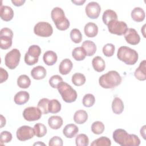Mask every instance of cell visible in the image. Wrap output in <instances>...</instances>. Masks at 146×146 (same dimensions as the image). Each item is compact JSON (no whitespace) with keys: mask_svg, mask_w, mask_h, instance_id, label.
Returning <instances> with one entry per match:
<instances>
[{"mask_svg":"<svg viewBox=\"0 0 146 146\" xmlns=\"http://www.w3.org/2000/svg\"><path fill=\"white\" fill-rule=\"evenodd\" d=\"M25 0H11V2L15 6H21L25 3Z\"/></svg>","mask_w":146,"mask_h":146,"instance_id":"cell-46","label":"cell"},{"mask_svg":"<svg viewBox=\"0 0 146 146\" xmlns=\"http://www.w3.org/2000/svg\"><path fill=\"white\" fill-rule=\"evenodd\" d=\"M91 131L94 134H102L104 131V125L102 121H96L91 125Z\"/></svg>","mask_w":146,"mask_h":146,"instance_id":"cell-36","label":"cell"},{"mask_svg":"<svg viewBox=\"0 0 146 146\" xmlns=\"http://www.w3.org/2000/svg\"><path fill=\"white\" fill-rule=\"evenodd\" d=\"M145 64H146L145 60H143V61H141L139 67L136 69L134 72V75L135 78L141 81H144L146 79Z\"/></svg>","mask_w":146,"mask_h":146,"instance_id":"cell-17","label":"cell"},{"mask_svg":"<svg viewBox=\"0 0 146 146\" xmlns=\"http://www.w3.org/2000/svg\"><path fill=\"white\" fill-rule=\"evenodd\" d=\"M63 144L62 139L59 136H54L50 139L48 145L50 146H62Z\"/></svg>","mask_w":146,"mask_h":146,"instance_id":"cell-44","label":"cell"},{"mask_svg":"<svg viewBox=\"0 0 146 146\" xmlns=\"http://www.w3.org/2000/svg\"><path fill=\"white\" fill-rule=\"evenodd\" d=\"M21 52L17 48H14L7 52L5 57V65L10 70L15 68L19 64Z\"/></svg>","mask_w":146,"mask_h":146,"instance_id":"cell-7","label":"cell"},{"mask_svg":"<svg viewBox=\"0 0 146 146\" xmlns=\"http://www.w3.org/2000/svg\"><path fill=\"white\" fill-rule=\"evenodd\" d=\"M124 38L126 42L132 45H136L140 41V37L136 30L133 28H129L124 34Z\"/></svg>","mask_w":146,"mask_h":146,"instance_id":"cell-14","label":"cell"},{"mask_svg":"<svg viewBox=\"0 0 146 146\" xmlns=\"http://www.w3.org/2000/svg\"><path fill=\"white\" fill-rule=\"evenodd\" d=\"M71 80L72 83L75 86H80L83 85L85 83L86 79L85 76L83 74L77 72V73H75L72 75Z\"/></svg>","mask_w":146,"mask_h":146,"instance_id":"cell-33","label":"cell"},{"mask_svg":"<svg viewBox=\"0 0 146 146\" xmlns=\"http://www.w3.org/2000/svg\"><path fill=\"white\" fill-rule=\"evenodd\" d=\"M34 131L35 135L38 137H42L46 135L47 133V128L42 123H36L34 126Z\"/></svg>","mask_w":146,"mask_h":146,"instance_id":"cell-32","label":"cell"},{"mask_svg":"<svg viewBox=\"0 0 146 146\" xmlns=\"http://www.w3.org/2000/svg\"><path fill=\"white\" fill-rule=\"evenodd\" d=\"M88 119V114L87 112L83 110L76 111L74 115V121L79 124L84 123Z\"/></svg>","mask_w":146,"mask_h":146,"instance_id":"cell-28","label":"cell"},{"mask_svg":"<svg viewBox=\"0 0 146 146\" xmlns=\"http://www.w3.org/2000/svg\"><path fill=\"white\" fill-rule=\"evenodd\" d=\"M56 88L65 102L70 103L76 100L77 98L76 91L67 83L61 82Z\"/></svg>","mask_w":146,"mask_h":146,"instance_id":"cell-5","label":"cell"},{"mask_svg":"<svg viewBox=\"0 0 146 146\" xmlns=\"http://www.w3.org/2000/svg\"><path fill=\"white\" fill-rule=\"evenodd\" d=\"M70 38L73 42L79 43L82 40V34L79 29H73L70 31Z\"/></svg>","mask_w":146,"mask_h":146,"instance_id":"cell-39","label":"cell"},{"mask_svg":"<svg viewBox=\"0 0 146 146\" xmlns=\"http://www.w3.org/2000/svg\"><path fill=\"white\" fill-rule=\"evenodd\" d=\"M31 84V80L26 75H21L17 79V85L21 88H27Z\"/></svg>","mask_w":146,"mask_h":146,"instance_id":"cell-31","label":"cell"},{"mask_svg":"<svg viewBox=\"0 0 146 146\" xmlns=\"http://www.w3.org/2000/svg\"><path fill=\"white\" fill-rule=\"evenodd\" d=\"M115 47L112 43H107L105 44L103 47V53L107 57L112 56L115 52Z\"/></svg>","mask_w":146,"mask_h":146,"instance_id":"cell-41","label":"cell"},{"mask_svg":"<svg viewBox=\"0 0 146 146\" xmlns=\"http://www.w3.org/2000/svg\"><path fill=\"white\" fill-rule=\"evenodd\" d=\"M12 138H13L12 134L9 131H4L1 133L0 141L1 144L9 143L12 140Z\"/></svg>","mask_w":146,"mask_h":146,"instance_id":"cell-42","label":"cell"},{"mask_svg":"<svg viewBox=\"0 0 146 146\" xmlns=\"http://www.w3.org/2000/svg\"><path fill=\"white\" fill-rule=\"evenodd\" d=\"M114 141L121 146H138L140 144V140L135 134H129L121 128L114 131L112 135Z\"/></svg>","mask_w":146,"mask_h":146,"instance_id":"cell-1","label":"cell"},{"mask_svg":"<svg viewBox=\"0 0 146 146\" xmlns=\"http://www.w3.org/2000/svg\"><path fill=\"white\" fill-rule=\"evenodd\" d=\"M73 67L72 62L68 58L63 59L59 66V72L63 75H67L71 71Z\"/></svg>","mask_w":146,"mask_h":146,"instance_id":"cell-20","label":"cell"},{"mask_svg":"<svg viewBox=\"0 0 146 146\" xmlns=\"http://www.w3.org/2000/svg\"><path fill=\"white\" fill-rule=\"evenodd\" d=\"M84 31L87 37L93 38L96 36L98 33V27L93 22H88L85 25Z\"/></svg>","mask_w":146,"mask_h":146,"instance_id":"cell-18","label":"cell"},{"mask_svg":"<svg viewBox=\"0 0 146 146\" xmlns=\"http://www.w3.org/2000/svg\"><path fill=\"white\" fill-rule=\"evenodd\" d=\"M47 72L46 68L42 66H37L34 67L31 71V75L33 79L41 80L45 78Z\"/></svg>","mask_w":146,"mask_h":146,"instance_id":"cell-16","label":"cell"},{"mask_svg":"<svg viewBox=\"0 0 146 146\" xmlns=\"http://www.w3.org/2000/svg\"><path fill=\"white\" fill-rule=\"evenodd\" d=\"M145 127L146 126L144 125L140 129V135L144 140L145 139Z\"/></svg>","mask_w":146,"mask_h":146,"instance_id":"cell-47","label":"cell"},{"mask_svg":"<svg viewBox=\"0 0 146 146\" xmlns=\"http://www.w3.org/2000/svg\"><path fill=\"white\" fill-rule=\"evenodd\" d=\"M58 56L56 54L52 51H47L43 54V60L47 66H52L57 61Z\"/></svg>","mask_w":146,"mask_h":146,"instance_id":"cell-24","label":"cell"},{"mask_svg":"<svg viewBox=\"0 0 146 146\" xmlns=\"http://www.w3.org/2000/svg\"><path fill=\"white\" fill-rule=\"evenodd\" d=\"M145 25H143V26L142 27V29H141V31L142 32V33H143V36H144V38H145L146 36H145Z\"/></svg>","mask_w":146,"mask_h":146,"instance_id":"cell-50","label":"cell"},{"mask_svg":"<svg viewBox=\"0 0 146 146\" xmlns=\"http://www.w3.org/2000/svg\"><path fill=\"white\" fill-rule=\"evenodd\" d=\"M50 100L47 98H42L38 103V106L43 114H47L48 112V103Z\"/></svg>","mask_w":146,"mask_h":146,"instance_id":"cell-38","label":"cell"},{"mask_svg":"<svg viewBox=\"0 0 146 146\" xmlns=\"http://www.w3.org/2000/svg\"><path fill=\"white\" fill-rule=\"evenodd\" d=\"M85 11L88 18L91 19H96L100 15L101 7L100 5L96 2H90L86 5Z\"/></svg>","mask_w":146,"mask_h":146,"instance_id":"cell-13","label":"cell"},{"mask_svg":"<svg viewBox=\"0 0 146 146\" xmlns=\"http://www.w3.org/2000/svg\"><path fill=\"white\" fill-rule=\"evenodd\" d=\"M13 32L9 28L5 27L0 31V47L3 50L9 49L11 47Z\"/></svg>","mask_w":146,"mask_h":146,"instance_id":"cell-8","label":"cell"},{"mask_svg":"<svg viewBox=\"0 0 146 146\" xmlns=\"http://www.w3.org/2000/svg\"><path fill=\"white\" fill-rule=\"evenodd\" d=\"M51 17L58 30L64 31L69 28L70 21L65 17L64 12L62 8L54 7L51 12Z\"/></svg>","mask_w":146,"mask_h":146,"instance_id":"cell-4","label":"cell"},{"mask_svg":"<svg viewBox=\"0 0 146 146\" xmlns=\"http://www.w3.org/2000/svg\"><path fill=\"white\" fill-rule=\"evenodd\" d=\"M75 143L77 146H87L89 144V139L84 133H80L75 138Z\"/></svg>","mask_w":146,"mask_h":146,"instance_id":"cell-37","label":"cell"},{"mask_svg":"<svg viewBox=\"0 0 146 146\" xmlns=\"http://www.w3.org/2000/svg\"><path fill=\"white\" fill-rule=\"evenodd\" d=\"M111 141L110 139L106 136H102L92 141L91 146H110Z\"/></svg>","mask_w":146,"mask_h":146,"instance_id":"cell-35","label":"cell"},{"mask_svg":"<svg viewBox=\"0 0 146 146\" xmlns=\"http://www.w3.org/2000/svg\"><path fill=\"white\" fill-rule=\"evenodd\" d=\"M35 35L41 37L50 36L53 33V29L51 24L47 22H39L34 27Z\"/></svg>","mask_w":146,"mask_h":146,"instance_id":"cell-9","label":"cell"},{"mask_svg":"<svg viewBox=\"0 0 146 146\" xmlns=\"http://www.w3.org/2000/svg\"><path fill=\"white\" fill-rule=\"evenodd\" d=\"M79 131L78 127L74 124H67L63 129V133L67 138H73Z\"/></svg>","mask_w":146,"mask_h":146,"instance_id":"cell-19","label":"cell"},{"mask_svg":"<svg viewBox=\"0 0 146 146\" xmlns=\"http://www.w3.org/2000/svg\"><path fill=\"white\" fill-rule=\"evenodd\" d=\"M1 128H2L3 126L5 125L6 124V119L5 117H3V116L2 115H1Z\"/></svg>","mask_w":146,"mask_h":146,"instance_id":"cell-49","label":"cell"},{"mask_svg":"<svg viewBox=\"0 0 146 146\" xmlns=\"http://www.w3.org/2000/svg\"><path fill=\"white\" fill-rule=\"evenodd\" d=\"M42 112L38 107H29L26 108L23 112L24 119L29 121L39 120L42 116Z\"/></svg>","mask_w":146,"mask_h":146,"instance_id":"cell-11","label":"cell"},{"mask_svg":"<svg viewBox=\"0 0 146 146\" xmlns=\"http://www.w3.org/2000/svg\"><path fill=\"white\" fill-rule=\"evenodd\" d=\"M41 54V49L38 45H32L29 47L25 55V62L29 66L36 64L38 62L39 56Z\"/></svg>","mask_w":146,"mask_h":146,"instance_id":"cell-6","label":"cell"},{"mask_svg":"<svg viewBox=\"0 0 146 146\" xmlns=\"http://www.w3.org/2000/svg\"><path fill=\"white\" fill-rule=\"evenodd\" d=\"M117 58L127 65H133L138 60L137 51L127 46H121L117 52Z\"/></svg>","mask_w":146,"mask_h":146,"instance_id":"cell-3","label":"cell"},{"mask_svg":"<svg viewBox=\"0 0 146 146\" xmlns=\"http://www.w3.org/2000/svg\"><path fill=\"white\" fill-rule=\"evenodd\" d=\"M82 47L84 50L86 55L88 56L94 55L96 51V44L94 42L90 40L84 41L82 44Z\"/></svg>","mask_w":146,"mask_h":146,"instance_id":"cell-22","label":"cell"},{"mask_svg":"<svg viewBox=\"0 0 146 146\" xmlns=\"http://www.w3.org/2000/svg\"><path fill=\"white\" fill-rule=\"evenodd\" d=\"M36 145H38V144H43V145H44V144H43V143H35L34 145H36Z\"/></svg>","mask_w":146,"mask_h":146,"instance_id":"cell-51","label":"cell"},{"mask_svg":"<svg viewBox=\"0 0 146 146\" xmlns=\"http://www.w3.org/2000/svg\"><path fill=\"white\" fill-rule=\"evenodd\" d=\"M124 108V103L122 100L118 97H115L112 103V110L113 112L115 114L119 115L123 112Z\"/></svg>","mask_w":146,"mask_h":146,"instance_id":"cell-26","label":"cell"},{"mask_svg":"<svg viewBox=\"0 0 146 146\" xmlns=\"http://www.w3.org/2000/svg\"><path fill=\"white\" fill-rule=\"evenodd\" d=\"M71 2H72L73 3L75 4L76 5L80 6V5H83V4L86 2V1H85V0H79V1H75V0H73V1H71Z\"/></svg>","mask_w":146,"mask_h":146,"instance_id":"cell-48","label":"cell"},{"mask_svg":"<svg viewBox=\"0 0 146 146\" xmlns=\"http://www.w3.org/2000/svg\"><path fill=\"white\" fill-rule=\"evenodd\" d=\"M132 19L137 22H140L144 20L145 14L144 10L139 7H135L131 11Z\"/></svg>","mask_w":146,"mask_h":146,"instance_id":"cell-23","label":"cell"},{"mask_svg":"<svg viewBox=\"0 0 146 146\" xmlns=\"http://www.w3.org/2000/svg\"><path fill=\"white\" fill-rule=\"evenodd\" d=\"M103 23L108 25V24L113 20H117V15L115 11L112 10L108 9L104 11L102 16Z\"/></svg>","mask_w":146,"mask_h":146,"instance_id":"cell-29","label":"cell"},{"mask_svg":"<svg viewBox=\"0 0 146 146\" xmlns=\"http://www.w3.org/2000/svg\"><path fill=\"white\" fill-rule=\"evenodd\" d=\"M121 77L116 71H110L105 74L102 75L99 79V85L104 88H113L121 82Z\"/></svg>","mask_w":146,"mask_h":146,"instance_id":"cell-2","label":"cell"},{"mask_svg":"<svg viewBox=\"0 0 146 146\" xmlns=\"http://www.w3.org/2000/svg\"><path fill=\"white\" fill-rule=\"evenodd\" d=\"M30 98V95L28 92L21 91L17 92L14 98V102L18 105H22L26 103Z\"/></svg>","mask_w":146,"mask_h":146,"instance_id":"cell-21","label":"cell"},{"mask_svg":"<svg viewBox=\"0 0 146 146\" xmlns=\"http://www.w3.org/2000/svg\"><path fill=\"white\" fill-rule=\"evenodd\" d=\"M63 119L59 116H52L48 120V124L51 129H58L63 125Z\"/></svg>","mask_w":146,"mask_h":146,"instance_id":"cell-27","label":"cell"},{"mask_svg":"<svg viewBox=\"0 0 146 146\" xmlns=\"http://www.w3.org/2000/svg\"><path fill=\"white\" fill-rule=\"evenodd\" d=\"M0 15L1 19L6 22L11 21L14 17V11L12 8L8 6H3L1 4Z\"/></svg>","mask_w":146,"mask_h":146,"instance_id":"cell-15","label":"cell"},{"mask_svg":"<svg viewBox=\"0 0 146 146\" xmlns=\"http://www.w3.org/2000/svg\"><path fill=\"white\" fill-rule=\"evenodd\" d=\"M17 139L20 141L31 139L35 135L34 129L28 125H23L18 128L16 132Z\"/></svg>","mask_w":146,"mask_h":146,"instance_id":"cell-12","label":"cell"},{"mask_svg":"<svg viewBox=\"0 0 146 146\" xmlns=\"http://www.w3.org/2000/svg\"><path fill=\"white\" fill-rule=\"evenodd\" d=\"M95 102V98L92 94H87L83 96L82 103L84 107H91L94 104Z\"/></svg>","mask_w":146,"mask_h":146,"instance_id":"cell-40","label":"cell"},{"mask_svg":"<svg viewBox=\"0 0 146 146\" xmlns=\"http://www.w3.org/2000/svg\"><path fill=\"white\" fill-rule=\"evenodd\" d=\"M108 31L110 33L117 35H124L128 29V26L123 21L117 20L111 21L107 25Z\"/></svg>","mask_w":146,"mask_h":146,"instance_id":"cell-10","label":"cell"},{"mask_svg":"<svg viewBox=\"0 0 146 146\" xmlns=\"http://www.w3.org/2000/svg\"><path fill=\"white\" fill-rule=\"evenodd\" d=\"M72 56L75 60L81 61L84 60L87 55L83 47H77L72 50Z\"/></svg>","mask_w":146,"mask_h":146,"instance_id":"cell-30","label":"cell"},{"mask_svg":"<svg viewBox=\"0 0 146 146\" xmlns=\"http://www.w3.org/2000/svg\"><path fill=\"white\" fill-rule=\"evenodd\" d=\"M92 64L94 70L98 72L103 71L106 67V63L104 59L99 56L94 58L92 61Z\"/></svg>","mask_w":146,"mask_h":146,"instance_id":"cell-25","label":"cell"},{"mask_svg":"<svg viewBox=\"0 0 146 146\" xmlns=\"http://www.w3.org/2000/svg\"><path fill=\"white\" fill-rule=\"evenodd\" d=\"M61 110V104L57 99H52L49 101L48 112L51 113H58Z\"/></svg>","mask_w":146,"mask_h":146,"instance_id":"cell-34","label":"cell"},{"mask_svg":"<svg viewBox=\"0 0 146 146\" xmlns=\"http://www.w3.org/2000/svg\"><path fill=\"white\" fill-rule=\"evenodd\" d=\"M63 81L62 78L58 75H54L52 76L49 79V84L50 86L54 88H57L58 85Z\"/></svg>","mask_w":146,"mask_h":146,"instance_id":"cell-43","label":"cell"},{"mask_svg":"<svg viewBox=\"0 0 146 146\" xmlns=\"http://www.w3.org/2000/svg\"><path fill=\"white\" fill-rule=\"evenodd\" d=\"M8 72L2 67L0 68V83H2L8 79Z\"/></svg>","mask_w":146,"mask_h":146,"instance_id":"cell-45","label":"cell"}]
</instances>
